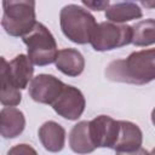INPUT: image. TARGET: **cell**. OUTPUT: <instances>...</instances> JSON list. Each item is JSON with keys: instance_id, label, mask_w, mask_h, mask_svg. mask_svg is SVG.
I'll list each match as a JSON object with an SVG mask.
<instances>
[{"instance_id": "11", "label": "cell", "mask_w": 155, "mask_h": 155, "mask_svg": "<svg viewBox=\"0 0 155 155\" xmlns=\"http://www.w3.org/2000/svg\"><path fill=\"white\" fill-rule=\"evenodd\" d=\"M25 127L24 114L15 108L5 105L0 111V133L4 138H15L19 136Z\"/></svg>"}, {"instance_id": "19", "label": "cell", "mask_w": 155, "mask_h": 155, "mask_svg": "<svg viewBox=\"0 0 155 155\" xmlns=\"http://www.w3.org/2000/svg\"><path fill=\"white\" fill-rule=\"evenodd\" d=\"M13 154V153H35V150L34 149H31L29 145H27V144H18L17 147H15V148H12L10 151H8V154Z\"/></svg>"}, {"instance_id": "14", "label": "cell", "mask_w": 155, "mask_h": 155, "mask_svg": "<svg viewBox=\"0 0 155 155\" xmlns=\"http://www.w3.org/2000/svg\"><path fill=\"white\" fill-rule=\"evenodd\" d=\"M69 145L70 149L78 154L92 153L96 149L90 136L88 121H80L73 126L69 133Z\"/></svg>"}, {"instance_id": "1", "label": "cell", "mask_w": 155, "mask_h": 155, "mask_svg": "<svg viewBox=\"0 0 155 155\" xmlns=\"http://www.w3.org/2000/svg\"><path fill=\"white\" fill-rule=\"evenodd\" d=\"M104 74L114 82L145 85L155 80V48L136 51L125 59L113 61Z\"/></svg>"}, {"instance_id": "10", "label": "cell", "mask_w": 155, "mask_h": 155, "mask_svg": "<svg viewBox=\"0 0 155 155\" xmlns=\"http://www.w3.org/2000/svg\"><path fill=\"white\" fill-rule=\"evenodd\" d=\"M119 136L114 145V150L117 154H134L142 151L143 133L140 128L131 121H119Z\"/></svg>"}, {"instance_id": "12", "label": "cell", "mask_w": 155, "mask_h": 155, "mask_svg": "<svg viewBox=\"0 0 155 155\" xmlns=\"http://www.w3.org/2000/svg\"><path fill=\"white\" fill-rule=\"evenodd\" d=\"M39 139L48 151H61L65 143V130L56 121H46L39 128Z\"/></svg>"}, {"instance_id": "6", "label": "cell", "mask_w": 155, "mask_h": 155, "mask_svg": "<svg viewBox=\"0 0 155 155\" xmlns=\"http://www.w3.org/2000/svg\"><path fill=\"white\" fill-rule=\"evenodd\" d=\"M86 107L82 92L70 85H65L61 94L52 103L53 110L67 120H78Z\"/></svg>"}, {"instance_id": "15", "label": "cell", "mask_w": 155, "mask_h": 155, "mask_svg": "<svg viewBox=\"0 0 155 155\" xmlns=\"http://www.w3.org/2000/svg\"><path fill=\"white\" fill-rule=\"evenodd\" d=\"M142 16L143 12L140 7L137 4L130 1L111 5L105 10V18L115 23H125L128 21L138 19Z\"/></svg>"}, {"instance_id": "4", "label": "cell", "mask_w": 155, "mask_h": 155, "mask_svg": "<svg viewBox=\"0 0 155 155\" xmlns=\"http://www.w3.org/2000/svg\"><path fill=\"white\" fill-rule=\"evenodd\" d=\"M22 38L33 64L44 67L56 61L58 54L56 39L42 23L36 22L34 28Z\"/></svg>"}, {"instance_id": "8", "label": "cell", "mask_w": 155, "mask_h": 155, "mask_svg": "<svg viewBox=\"0 0 155 155\" xmlns=\"http://www.w3.org/2000/svg\"><path fill=\"white\" fill-rule=\"evenodd\" d=\"M120 124L108 115H99L88 121L91 139L96 148H114L119 136Z\"/></svg>"}, {"instance_id": "16", "label": "cell", "mask_w": 155, "mask_h": 155, "mask_svg": "<svg viewBox=\"0 0 155 155\" xmlns=\"http://www.w3.org/2000/svg\"><path fill=\"white\" fill-rule=\"evenodd\" d=\"M132 44L136 46H150L155 44V19L148 18L132 27Z\"/></svg>"}, {"instance_id": "13", "label": "cell", "mask_w": 155, "mask_h": 155, "mask_svg": "<svg viewBox=\"0 0 155 155\" xmlns=\"http://www.w3.org/2000/svg\"><path fill=\"white\" fill-rule=\"evenodd\" d=\"M56 68L68 76H79L85 68L84 56L75 48H63L58 51L54 61Z\"/></svg>"}, {"instance_id": "18", "label": "cell", "mask_w": 155, "mask_h": 155, "mask_svg": "<svg viewBox=\"0 0 155 155\" xmlns=\"http://www.w3.org/2000/svg\"><path fill=\"white\" fill-rule=\"evenodd\" d=\"M81 2L92 11H103L109 7L110 0H81Z\"/></svg>"}, {"instance_id": "21", "label": "cell", "mask_w": 155, "mask_h": 155, "mask_svg": "<svg viewBox=\"0 0 155 155\" xmlns=\"http://www.w3.org/2000/svg\"><path fill=\"white\" fill-rule=\"evenodd\" d=\"M151 154H155V148H154V149L151 150Z\"/></svg>"}, {"instance_id": "20", "label": "cell", "mask_w": 155, "mask_h": 155, "mask_svg": "<svg viewBox=\"0 0 155 155\" xmlns=\"http://www.w3.org/2000/svg\"><path fill=\"white\" fill-rule=\"evenodd\" d=\"M151 122H153L154 126H155V108H154L153 111H151Z\"/></svg>"}, {"instance_id": "3", "label": "cell", "mask_w": 155, "mask_h": 155, "mask_svg": "<svg viewBox=\"0 0 155 155\" xmlns=\"http://www.w3.org/2000/svg\"><path fill=\"white\" fill-rule=\"evenodd\" d=\"M1 25L11 36H24L36 24L35 0H2Z\"/></svg>"}, {"instance_id": "5", "label": "cell", "mask_w": 155, "mask_h": 155, "mask_svg": "<svg viewBox=\"0 0 155 155\" xmlns=\"http://www.w3.org/2000/svg\"><path fill=\"white\" fill-rule=\"evenodd\" d=\"M132 27L115 22H102L92 33L90 44L96 51H110L132 42Z\"/></svg>"}, {"instance_id": "2", "label": "cell", "mask_w": 155, "mask_h": 155, "mask_svg": "<svg viewBox=\"0 0 155 155\" xmlns=\"http://www.w3.org/2000/svg\"><path fill=\"white\" fill-rule=\"evenodd\" d=\"M59 23L63 34L75 44H87L97 27L96 18L84 7L70 4L59 12Z\"/></svg>"}, {"instance_id": "17", "label": "cell", "mask_w": 155, "mask_h": 155, "mask_svg": "<svg viewBox=\"0 0 155 155\" xmlns=\"http://www.w3.org/2000/svg\"><path fill=\"white\" fill-rule=\"evenodd\" d=\"M22 101V94L19 88H17L7 78V75L1 71V91H0V102L2 105L15 107L18 105Z\"/></svg>"}, {"instance_id": "9", "label": "cell", "mask_w": 155, "mask_h": 155, "mask_svg": "<svg viewBox=\"0 0 155 155\" xmlns=\"http://www.w3.org/2000/svg\"><path fill=\"white\" fill-rule=\"evenodd\" d=\"M1 71H4L8 80L19 90L25 88L33 80L34 68L33 62L25 54H18L12 61L7 62L1 58Z\"/></svg>"}, {"instance_id": "7", "label": "cell", "mask_w": 155, "mask_h": 155, "mask_svg": "<svg viewBox=\"0 0 155 155\" xmlns=\"http://www.w3.org/2000/svg\"><path fill=\"white\" fill-rule=\"evenodd\" d=\"M65 84L50 74H39L29 84V96L33 101L42 104H50L57 99Z\"/></svg>"}]
</instances>
